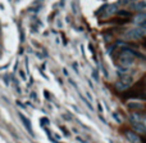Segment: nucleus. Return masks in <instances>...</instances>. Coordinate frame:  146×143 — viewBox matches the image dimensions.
<instances>
[{
	"label": "nucleus",
	"instance_id": "nucleus-1",
	"mask_svg": "<svg viewBox=\"0 0 146 143\" xmlns=\"http://www.w3.org/2000/svg\"><path fill=\"white\" fill-rule=\"evenodd\" d=\"M127 97L145 99V76L141 77V79L136 83V85H135V87L132 88L128 93H127Z\"/></svg>",
	"mask_w": 146,
	"mask_h": 143
},
{
	"label": "nucleus",
	"instance_id": "nucleus-2",
	"mask_svg": "<svg viewBox=\"0 0 146 143\" xmlns=\"http://www.w3.org/2000/svg\"><path fill=\"white\" fill-rule=\"evenodd\" d=\"M146 35V30L145 27H141V26H137V27L132 28V30H128L126 34H124V38L128 39V40H139V39H142Z\"/></svg>",
	"mask_w": 146,
	"mask_h": 143
},
{
	"label": "nucleus",
	"instance_id": "nucleus-3",
	"mask_svg": "<svg viewBox=\"0 0 146 143\" xmlns=\"http://www.w3.org/2000/svg\"><path fill=\"white\" fill-rule=\"evenodd\" d=\"M135 54L132 53V52H129V50H122L121 52V54L118 56V62L122 64V66H129V64L132 63V62L135 61Z\"/></svg>",
	"mask_w": 146,
	"mask_h": 143
},
{
	"label": "nucleus",
	"instance_id": "nucleus-4",
	"mask_svg": "<svg viewBox=\"0 0 146 143\" xmlns=\"http://www.w3.org/2000/svg\"><path fill=\"white\" fill-rule=\"evenodd\" d=\"M131 123L133 124V126L136 128L137 132L140 133H145V119L144 116H140L137 113H132L131 115Z\"/></svg>",
	"mask_w": 146,
	"mask_h": 143
},
{
	"label": "nucleus",
	"instance_id": "nucleus-5",
	"mask_svg": "<svg viewBox=\"0 0 146 143\" xmlns=\"http://www.w3.org/2000/svg\"><path fill=\"white\" fill-rule=\"evenodd\" d=\"M126 137H127V139H128L131 143H141V141H140V138H139V136H137L136 133H133V132H127Z\"/></svg>",
	"mask_w": 146,
	"mask_h": 143
},
{
	"label": "nucleus",
	"instance_id": "nucleus-6",
	"mask_svg": "<svg viewBox=\"0 0 146 143\" xmlns=\"http://www.w3.org/2000/svg\"><path fill=\"white\" fill-rule=\"evenodd\" d=\"M19 117H21V121H22V124L26 126V129L28 130V133H31L32 134V126H31V123H30V120H28L26 116H23L22 113H19Z\"/></svg>",
	"mask_w": 146,
	"mask_h": 143
},
{
	"label": "nucleus",
	"instance_id": "nucleus-7",
	"mask_svg": "<svg viewBox=\"0 0 146 143\" xmlns=\"http://www.w3.org/2000/svg\"><path fill=\"white\" fill-rule=\"evenodd\" d=\"M145 14H139V15H137V17L136 18H135V21H136V23H137V25H139V26H141V27H145Z\"/></svg>",
	"mask_w": 146,
	"mask_h": 143
},
{
	"label": "nucleus",
	"instance_id": "nucleus-8",
	"mask_svg": "<svg viewBox=\"0 0 146 143\" xmlns=\"http://www.w3.org/2000/svg\"><path fill=\"white\" fill-rule=\"evenodd\" d=\"M133 8H135L136 10H140V12H142V10L145 9V3H144V1H140L139 4H135Z\"/></svg>",
	"mask_w": 146,
	"mask_h": 143
},
{
	"label": "nucleus",
	"instance_id": "nucleus-9",
	"mask_svg": "<svg viewBox=\"0 0 146 143\" xmlns=\"http://www.w3.org/2000/svg\"><path fill=\"white\" fill-rule=\"evenodd\" d=\"M117 9H118V8H117V5H115V4H111L110 7H109L108 9H106V13H108V14H111V13H115V12H117Z\"/></svg>",
	"mask_w": 146,
	"mask_h": 143
},
{
	"label": "nucleus",
	"instance_id": "nucleus-10",
	"mask_svg": "<svg viewBox=\"0 0 146 143\" xmlns=\"http://www.w3.org/2000/svg\"><path fill=\"white\" fill-rule=\"evenodd\" d=\"M118 14L121 15V17H126V18H129V17H131V13H129V12H124V10H119Z\"/></svg>",
	"mask_w": 146,
	"mask_h": 143
},
{
	"label": "nucleus",
	"instance_id": "nucleus-11",
	"mask_svg": "<svg viewBox=\"0 0 146 143\" xmlns=\"http://www.w3.org/2000/svg\"><path fill=\"white\" fill-rule=\"evenodd\" d=\"M0 53H1V43H0Z\"/></svg>",
	"mask_w": 146,
	"mask_h": 143
},
{
	"label": "nucleus",
	"instance_id": "nucleus-12",
	"mask_svg": "<svg viewBox=\"0 0 146 143\" xmlns=\"http://www.w3.org/2000/svg\"><path fill=\"white\" fill-rule=\"evenodd\" d=\"M0 34H1V28H0Z\"/></svg>",
	"mask_w": 146,
	"mask_h": 143
}]
</instances>
